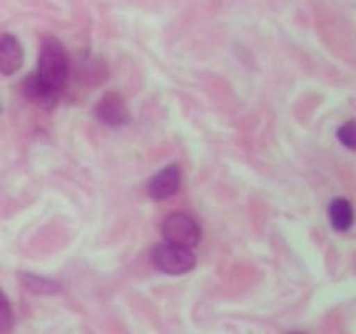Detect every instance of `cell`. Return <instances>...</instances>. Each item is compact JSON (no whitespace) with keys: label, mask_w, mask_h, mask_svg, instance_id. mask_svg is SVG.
<instances>
[{"label":"cell","mask_w":356,"mask_h":334,"mask_svg":"<svg viewBox=\"0 0 356 334\" xmlns=\"http://www.w3.org/2000/svg\"><path fill=\"white\" fill-rule=\"evenodd\" d=\"M37 75L54 93L59 94L65 89L70 77V58L58 38L47 37L42 42Z\"/></svg>","instance_id":"1"},{"label":"cell","mask_w":356,"mask_h":334,"mask_svg":"<svg viewBox=\"0 0 356 334\" xmlns=\"http://www.w3.org/2000/svg\"><path fill=\"white\" fill-rule=\"evenodd\" d=\"M162 232L167 244L183 247V249H193L200 242L202 235L198 223L184 212H174L167 216Z\"/></svg>","instance_id":"2"},{"label":"cell","mask_w":356,"mask_h":334,"mask_svg":"<svg viewBox=\"0 0 356 334\" xmlns=\"http://www.w3.org/2000/svg\"><path fill=\"white\" fill-rule=\"evenodd\" d=\"M153 263L163 273L183 275L193 270L197 257L191 253V249H183L172 244H160L153 249Z\"/></svg>","instance_id":"3"},{"label":"cell","mask_w":356,"mask_h":334,"mask_svg":"<svg viewBox=\"0 0 356 334\" xmlns=\"http://www.w3.org/2000/svg\"><path fill=\"white\" fill-rule=\"evenodd\" d=\"M94 115L108 127H120L129 122V108L120 94L106 93L94 106Z\"/></svg>","instance_id":"4"},{"label":"cell","mask_w":356,"mask_h":334,"mask_svg":"<svg viewBox=\"0 0 356 334\" xmlns=\"http://www.w3.org/2000/svg\"><path fill=\"white\" fill-rule=\"evenodd\" d=\"M181 188V169L179 166L172 164L167 166L165 169L160 170L159 174L149 180L148 183V195L153 200H167L172 195H176Z\"/></svg>","instance_id":"5"},{"label":"cell","mask_w":356,"mask_h":334,"mask_svg":"<svg viewBox=\"0 0 356 334\" xmlns=\"http://www.w3.org/2000/svg\"><path fill=\"white\" fill-rule=\"evenodd\" d=\"M21 93L26 97L28 101H31L33 104L42 108H54L58 103V93H54L52 89H49L44 82L40 80V77L37 73H31L26 79L21 82Z\"/></svg>","instance_id":"6"},{"label":"cell","mask_w":356,"mask_h":334,"mask_svg":"<svg viewBox=\"0 0 356 334\" xmlns=\"http://www.w3.org/2000/svg\"><path fill=\"white\" fill-rule=\"evenodd\" d=\"M23 47L17 38L10 33L0 35V73L13 75L23 65Z\"/></svg>","instance_id":"7"},{"label":"cell","mask_w":356,"mask_h":334,"mask_svg":"<svg viewBox=\"0 0 356 334\" xmlns=\"http://www.w3.org/2000/svg\"><path fill=\"white\" fill-rule=\"evenodd\" d=\"M329 218L337 232H348L353 226V205L346 198H336L329 205Z\"/></svg>","instance_id":"8"},{"label":"cell","mask_w":356,"mask_h":334,"mask_svg":"<svg viewBox=\"0 0 356 334\" xmlns=\"http://www.w3.org/2000/svg\"><path fill=\"white\" fill-rule=\"evenodd\" d=\"M19 280L31 294H58L61 291V284H58L52 278H45V277H38V275L33 273H19Z\"/></svg>","instance_id":"9"},{"label":"cell","mask_w":356,"mask_h":334,"mask_svg":"<svg viewBox=\"0 0 356 334\" xmlns=\"http://www.w3.org/2000/svg\"><path fill=\"white\" fill-rule=\"evenodd\" d=\"M14 327V312L9 299L0 291V334H9Z\"/></svg>","instance_id":"10"},{"label":"cell","mask_w":356,"mask_h":334,"mask_svg":"<svg viewBox=\"0 0 356 334\" xmlns=\"http://www.w3.org/2000/svg\"><path fill=\"white\" fill-rule=\"evenodd\" d=\"M337 138L339 141L343 143L346 148L355 150L356 148V127H355V122L350 120L346 122L344 125H341L339 131H337Z\"/></svg>","instance_id":"11"}]
</instances>
